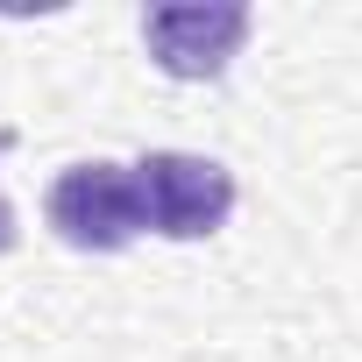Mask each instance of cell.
<instances>
[{
  "instance_id": "6da1fadb",
  "label": "cell",
  "mask_w": 362,
  "mask_h": 362,
  "mask_svg": "<svg viewBox=\"0 0 362 362\" xmlns=\"http://www.w3.org/2000/svg\"><path fill=\"white\" fill-rule=\"evenodd\" d=\"M43 221L64 249L78 256H121L135 235H149L142 221V185H135V163H64L43 192Z\"/></svg>"
},
{
  "instance_id": "7a4b0ae2",
  "label": "cell",
  "mask_w": 362,
  "mask_h": 362,
  "mask_svg": "<svg viewBox=\"0 0 362 362\" xmlns=\"http://www.w3.org/2000/svg\"><path fill=\"white\" fill-rule=\"evenodd\" d=\"M135 185H142V221L163 242H206L235 214V170L192 149H149L135 163Z\"/></svg>"
},
{
  "instance_id": "277c9868",
  "label": "cell",
  "mask_w": 362,
  "mask_h": 362,
  "mask_svg": "<svg viewBox=\"0 0 362 362\" xmlns=\"http://www.w3.org/2000/svg\"><path fill=\"white\" fill-rule=\"evenodd\" d=\"M0 149H8V135H0ZM22 235H15V206H8V192H0V256H8Z\"/></svg>"
},
{
  "instance_id": "3957f363",
  "label": "cell",
  "mask_w": 362,
  "mask_h": 362,
  "mask_svg": "<svg viewBox=\"0 0 362 362\" xmlns=\"http://www.w3.org/2000/svg\"><path fill=\"white\" fill-rule=\"evenodd\" d=\"M249 8L242 0H163V8H142V50L163 78H221L242 43H249Z\"/></svg>"
}]
</instances>
